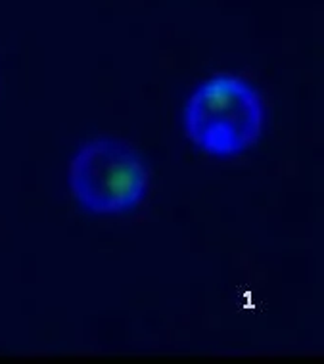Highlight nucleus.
<instances>
[{
    "label": "nucleus",
    "mask_w": 324,
    "mask_h": 364,
    "mask_svg": "<svg viewBox=\"0 0 324 364\" xmlns=\"http://www.w3.org/2000/svg\"><path fill=\"white\" fill-rule=\"evenodd\" d=\"M67 180L73 198L85 211L120 215L142 204L150 172L142 155L127 142L94 139L75 152Z\"/></svg>",
    "instance_id": "obj_2"
},
{
    "label": "nucleus",
    "mask_w": 324,
    "mask_h": 364,
    "mask_svg": "<svg viewBox=\"0 0 324 364\" xmlns=\"http://www.w3.org/2000/svg\"><path fill=\"white\" fill-rule=\"evenodd\" d=\"M185 133L199 152L217 159L236 158L258 144L265 127V104L255 86L238 75H213L188 96Z\"/></svg>",
    "instance_id": "obj_1"
}]
</instances>
